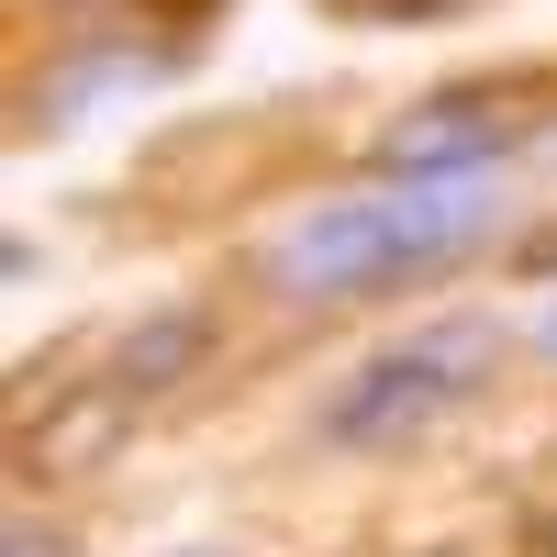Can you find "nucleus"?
Returning a JSON list of instances; mask_svg holds the SVG:
<instances>
[{
    "instance_id": "3",
    "label": "nucleus",
    "mask_w": 557,
    "mask_h": 557,
    "mask_svg": "<svg viewBox=\"0 0 557 557\" xmlns=\"http://www.w3.org/2000/svg\"><path fill=\"white\" fill-rule=\"evenodd\" d=\"M524 89H435V101H412L380 123V146H368V168L380 178H480L524 146Z\"/></svg>"
},
{
    "instance_id": "5",
    "label": "nucleus",
    "mask_w": 557,
    "mask_h": 557,
    "mask_svg": "<svg viewBox=\"0 0 557 557\" xmlns=\"http://www.w3.org/2000/svg\"><path fill=\"white\" fill-rule=\"evenodd\" d=\"M212 346V323L201 312H157V323H134L123 357H112V391H168V380H190Z\"/></svg>"
},
{
    "instance_id": "9",
    "label": "nucleus",
    "mask_w": 557,
    "mask_h": 557,
    "mask_svg": "<svg viewBox=\"0 0 557 557\" xmlns=\"http://www.w3.org/2000/svg\"><path fill=\"white\" fill-rule=\"evenodd\" d=\"M546 557H557V524H546Z\"/></svg>"
},
{
    "instance_id": "4",
    "label": "nucleus",
    "mask_w": 557,
    "mask_h": 557,
    "mask_svg": "<svg viewBox=\"0 0 557 557\" xmlns=\"http://www.w3.org/2000/svg\"><path fill=\"white\" fill-rule=\"evenodd\" d=\"M123 401H134V391H78V401H57V412L23 435V457H34V469H89V457H112Z\"/></svg>"
},
{
    "instance_id": "2",
    "label": "nucleus",
    "mask_w": 557,
    "mask_h": 557,
    "mask_svg": "<svg viewBox=\"0 0 557 557\" xmlns=\"http://www.w3.org/2000/svg\"><path fill=\"white\" fill-rule=\"evenodd\" d=\"M491 323L480 312H457V323H424V335H401V346H380L357 368V380L335 391V424L346 446H401V435H424V424H446L457 401H469L480 380H491Z\"/></svg>"
},
{
    "instance_id": "7",
    "label": "nucleus",
    "mask_w": 557,
    "mask_h": 557,
    "mask_svg": "<svg viewBox=\"0 0 557 557\" xmlns=\"http://www.w3.org/2000/svg\"><path fill=\"white\" fill-rule=\"evenodd\" d=\"M535 357H546V368H557V301H546V312H535Z\"/></svg>"
},
{
    "instance_id": "8",
    "label": "nucleus",
    "mask_w": 557,
    "mask_h": 557,
    "mask_svg": "<svg viewBox=\"0 0 557 557\" xmlns=\"http://www.w3.org/2000/svg\"><path fill=\"white\" fill-rule=\"evenodd\" d=\"M524 268H557V235H546V246H524Z\"/></svg>"
},
{
    "instance_id": "6",
    "label": "nucleus",
    "mask_w": 557,
    "mask_h": 557,
    "mask_svg": "<svg viewBox=\"0 0 557 557\" xmlns=\"http://www.w3.org/2000/svg\"><path fill=\"white\" fill-rule=\"evenodd\" d=\"M12 557H57V535H45V524H23V535H12Z\"/></svg>"
},
{
    "instance_id": "1",
    "label": "nucleus",
    "mask_w": 557,
    "mask_h": 557,
    "mask_svg": "<svg viewBox=\"0 0 557 557\" xmlns=\"http://www.w3.org/2000/svg\"><path fill=\"white\" fill-rule=\"evenodd\" d=\"M502 212V168L480 178H380V190H346V201H312L301 223L268 235V290L290 301H357V290H391V278H424L446 257H469Z\"/></svg>"
}]
</instances>
